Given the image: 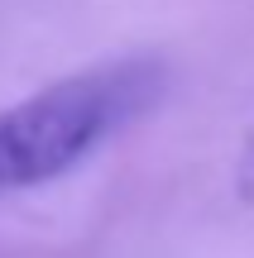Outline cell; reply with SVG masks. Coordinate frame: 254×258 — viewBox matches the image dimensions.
Here are the masks:
<instances>
[{
	"label": "cell",
	"mask_w": 254,
	"mask_h": 258,
	"mask_svg": "<svg viewBox=\"0 0 254 258\" xmlns=\"http://www.w3.org/2000/svg\"><path fill=\"white\" fill-rule=\"evenodd\" d=\"M163 72L154 62H106L72 72L0 110V191L38 186L72 172L115 129L149 110Z\"/></svg>",
	"instance_id": "1"
},
{
	"label": "cell",
	"mask_w": 254,
	"mask_h": 258,
	"mask_svg": "<svg viewBox=\"0 0 254 258\" xmlns=\"http://www.w3.org/2000/svg\"><path fill=\"white\" fill-rule=\"evenodd\" d=\"M249 158H254V139H249Z\"/></svg>",
	"instance_id": "2"
}]
</instances>
